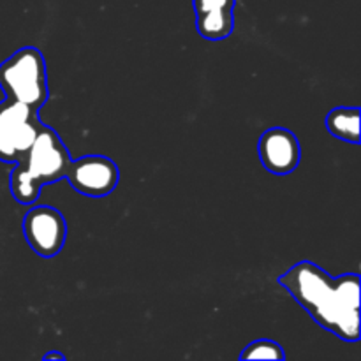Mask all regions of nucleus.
<instances>
[{"mask_svg": "<svg viewBox=\"0 0 361 361\" xmlns=\"http://www.w3.org/2000/svg\"><path fill=\"white\" fill-rule=\"evenodd\" d=\"M277 282L314 323L344 342L360 341V274L331 277L312 261H300Z\"/></svg>", "mask_w": 361, "mask_h": 361, "instance_id": "obj_1", "label": "nucleus"}, {"mask_svg": "<svg viewBox=\"0 0 361 361\" xmlns=\"http://www.w3.org/2000/svg\"><path fill=\"white\" fill-rule=\"evenodd\" d=\"M71 161L59 133L42 123L27 155L16 162L11 173V194L20 204L35 203L42 187L66 178Z\"/></svg>", "mask_w": 361, "mask_h": 361, "instance_id": "obj_2", "label": "nucleus"}, {"mask_svg": "<svg viewBox=\"0 0 361 361\" xmlns=\"http://www.w3.org/2000/svg\"><path fill=\"white\" fill-rule=\"evenodd\" d=\"M0 88L6 99L41 111L49 97L48 73L41 49L25 46L0 63Z\"/></svg>", "mask_w": 361, "mask_h": 361, "instance_id": "obj_3", "label": "nucleus"}, {"mask_svg": "<svg viewBox=\"0 0 361 361\" xmlns=\"http://www.w3.org/2000/svg\"><path fill=\"white\" fill-rule=\"evenodd\" d=\"M41 127L42 120L37 109L23 102L4 99L0 102V161H21Z\"/></svg>", "mask_w": 361, "mask_h": 361, "instance_id": "obj_4", "label": "nucleus"}, {"mask_svg": "<svg viewBox=\"0 0 361 361\" xmlns=\"http://www.w3.org/2000/svg\"><path fill=\"white\" fill-rule=\"evenodd\" d=\"M27 243L37 256L55 257L67 240V222L62 212L49 204L30 208L21 222Z\"/></svg>", "mask_w": 361, "mask_h": 361, "instance_id": "obj_5", "label": "nucleus"}, {"mask_svg": "<svg viewBox=\"0 0 361 361\" xmlns=\"http://www.w3.org/2000/svg\"><path fill=\"white\" fill-rule=\"evenodd\" d=\"M66 178L81 196L106 197L118 185L120 169L106 155H85L71 161Z\"/></svg>", "mask_w": 361, "mask_h": 361, "instance_id": "obj_6", "label": "nucleus"}, {"mask_svg": "<svg viewBox=\"0 0 361 361\" xmlns=\"http://www.w3.org/2000/svg\"><path fill=\"white\" fill-rule=\"evenodd\" d=\"M257 155L267 171L284 176L295 171L302 161V147L293 130L271 127L257 141Z\"/></svg>", "mask_w": 361, "mask_h": 361, "instance_id": "obj_7", "label": "nucleus"}, {"mask_svg": "<svg viewBox=\"0 0 361 361\" xmlns=\"http://www.w3.org/2000/svg\"><path fill=\"white\" fill-rule=\"evenodd\" d=\"M236 0H194L196 28L207 41H224L235 28Z\"/></svg>", "mask_w": 361, "mask_h": 361, "instance_id": "obj_8", "label": "nucleus"}, {"mask_svg": "<svg viewBox=\"0 0 361 361\" xmlns=\"http://www.w3.org/2000/svg\"><path fill=\"white\" fill-rule=\"evenodd\" d=\"M326 129L337 140L348 143H360V108L358 106H338L326 115Z\"/></svg>", "mask_w": 361, "mask_h": 361, "instance_id": "obj_9", "label": "nucleus"}, {"mask_svg": "<svg viewBox=\"0 0 361 361\" xmlns=\"http://www.w3.org/2000/svg\"><path fill=\"white\" fill-rule=\"evenodd\" d=\"M240 360H286L284 348L279 342L270 341V338H259V341L252 342L247 345L240 355Z\"/></svg>", "mask_w": 361, "mask_h": 361, "instance_id": "obj_10", "label": "nucleus"}, {"mask_svg": "<svg viewBox=\"0 0 361 361\" xmlns=\"http://www.w3.org/2000/svg\"><path fill=\"white\" fill-rule=\"evenodd\" d=\"M42 360H44V361H49V360L66 361V355H62V353H59V351H49V353H46L44 356H42Z\"/></svg>", "mask_w": 361, "mask_h": 361, "instance_id": "obj_11", "label": "nucleus"}]
</instances>
